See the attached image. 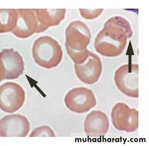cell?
Listing matches in <instances>:
<instances>
[{"mask_svg":"<svg viewBox=\"0 0 149 146\" xmlns=\"http://www.w3.org/2000/svg\"><path fill=\"white\" fill-rule=\"evenodd\" d=\"M130 24L121 16L112 17L107 20L102 30L95 39L94 47L97 52L104 57H114L121 55L133 36Z\"/></svg>","mask_w":149,"mask_h":146,"instance_id":"1","label":"cell"},{"mask_svg":"<svg viewBox=\"0 0 149 146\" xmlns=\"http://www.w3.org/2000/svg\"><path fill=\"white\" fill-rule=\"evenodd\" d=\"M66 52L74 64H81L86 60L90 51L92 34L88 26L80 20L71 22L65 31Z\"/></svg>","mask_w":149,"mask_h":146,"instance_id":"2","label":"cell"},{"mask_svg":"<svg viewBox=\"0 0 149 146\" xmlns=\"http://www.w3.org/2000/svg\"><path fill=\"white\" fill-rule=\"evenodd\" d=\"M34 62L41 67L51 69L59 65L63 52L57 41L49 36H43L34 41L32 48Z\"/></svg>","mask_w":149,"mask_h":146,"instance_id":"3","label":"cell"},{"mask_svg":"<svg viewBox=\"0 0 149 146\" xmlns=\"http://www.w3.org/2000/svg\"><path fill=\"white\" fill-rule=\"evenodd\" d=\"M138 72V64H128L121 66L114 73L116 86L121 92L129 97H139Z\"/></svg>","mask_w":149,"mask_h":146,"instance_id":"4","label":"cell"},{"mask_svg":"<svg viewBox=\"0 0 149 146\" xmlns=\"http://www.w3.org/2000/svg\"><path fill=\"white\" fill-rule=\"evenodd\" d=\"M64 102L67 108L73 113H84L96 106L97 100L91 89L80 87L74 88L67 93Z\"/></svg>","mask_w":149,"mask_h":146,"instance_id":"5","label":"cell"},{"mask_svg":"<svg viewBox=\"0 0 149 146\" xmlns=\"http://www.w3.org/2000/svg\"><path fill=\"white\" fill-rule=\"evenodd\" d=\"M112 123L116 129L131 133L139 127V112L124 102H118L112 109Z\"/></svg>","mask_w":149,"mask_h":146,"instance_id":"6","label":"cell"},{"mask_svg":"<svg viewBox=\"0 0 149 146\" xmlns=\"http://www.w3.org/2000/svg\"><path fill=\"white\" fill-rule=\"evenodd\" d=\"M26 93L19 84L9 82L0 86V109L7 113H14L24 105Z\"/></svg>","mask_w":149,"mask_h":146,"instance_id":"7","label":"cell"},{"mask_svg":"<svg viewBox=\"0 0 149 146\" xmlns=\"http://www.w3.org/2000/svg\"><path fill=\"white\" fill-rule=\"evenodd\" d=\"M74 69L77 76L81 82L93 85L100 78L103 67L99 56L90 51L86 60L81 64H74Z\"/></svg>","mask_w":149,"mask_h":146,"instance_id":"8","label":"cell"},{"mask_svg":"<svg viewBox=\"0 0 149 146\" xmlns=\"http://www.w3.org/2000/svg\"><path fill=\"white\" fill-rule=\"evenodd\" d=\"M30 123L25 116L19 114L7 115L0 119V136L26 137Z\"/></svg>","mask_w":149,"mask_h":146,"instance_id":"9","label":"cell"},{"mask_svg":"<svg viewBox=\"0 0 149 146\" xmlns=\"http://www.w3.org/2000/svg\"><path fill=\"white\" fill-rule=\"evenodd\" d=\"M109 127V122L107 114L98 110L90 113L84 123L85 133L90 138H100L105 136Z\"/></svg>","mask_w":149,"mask_h":146,"instance_id":"10","label":"cell"},{"mask_svg":"<svg viewBox=\"0 0 149 146\" xmlns=\"http://www.w3.org/2000/svg\"><path fill=\"white\" fill-rule=\"evenodd\" d=\"M0 61L5 69V79H17L23 74L24 71L23 58L14 49H3L0 52Z\"/></svg>","mask_w":149,"mask_h":146,"instance_id":"11","label":"cell"},{"mask_svg":"<svg viewBox=\"0 0 149 146\" xmlns=\"http://www.w3.org/2000/svg\"><path fill=\"white\" fill-rule=\"evenodd\" d=\"M18 20L13 34L19 38L26 39L37 32L38 23L34 10L17 9Z\"/></svg>","mask_w":149,"mask_h":146,"instance_id":"12","label":"cell"},{"mask_svg":"<svg viewBox=\"0 0 149 146\" xmlns=\"http://www.w3.org/2000/svg\"><path fill=\"white\" fill-rule=\"evenodd\" d=\"M34 10L38 23L36 33L44 32L51 26L59 25L66 15V9H36Z\"/></svg>","mask_w":149,"mask_h":146,"instance_id":"13","label":"cell"},{"mask_svg":"<svg viewBox=\"0 0 149 146\" xmlns=\"http://www.w3.org/2000/svg\"><path fill=\"white\" fill-rule=\"evenodd\" d=\"M18 12L15 9H0V33L12 32L18 20Z\"/></svg>","mask_w":149,"mask_h":146,"instance_id":"14","label":"cell"},{"mask_svg":"<svg viewBox=\"0 0 149 146\" xmlns=\"http://www.w3.org/2000/svg\"><path fill=\"white\" fill-rule=\"evenodd\" d=\"M55 137L56 135L51 128L44 125L34 129L29 135V137Z\"/></svg>","mask_w":149,"mask_h":146,"instance_id":"15","label":"cell"},{"mask_svg":"<svg viewBox=\"0 0 149 146\" xmlns=\"http://www.w3.org/2000/svg\"><path fill=\"white\" fill-rule=\"evenodd\" d=\"M79 11L81 17L86 19H94L102 15L103 9H80Z\"/></svg>","mask_w":149,"mask_h":146,"instance_id":"16","label":"cell"},{"mask_svg":"<svg viewBox=\"0 0 149 146\" xmlns=\"http://www.w3.org/2000/svg\"><path fill=\"white\" fill-rule=\"evenodd\" d=\"M5 79V69L3 62L0 61V82Z\"/></svg>","mask_w":149,"mask_h":146,"instance_id":"17","label":"cell"}]
</instances>
